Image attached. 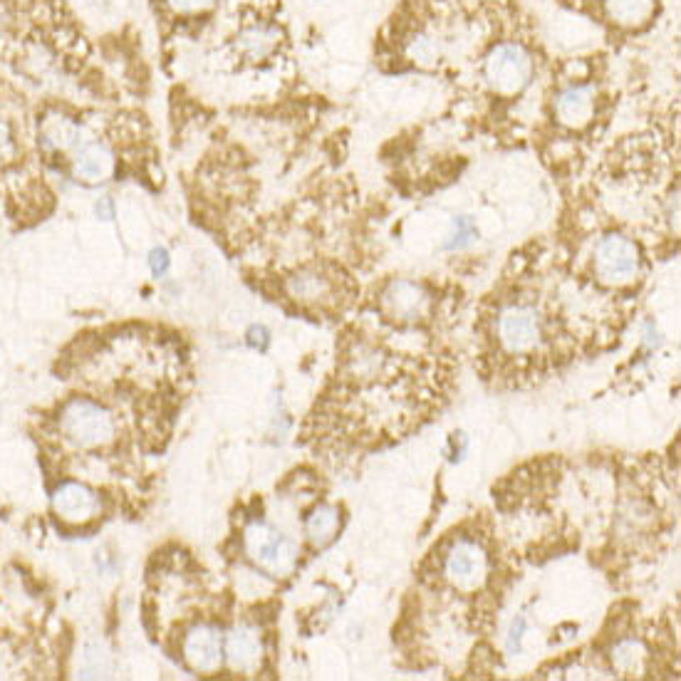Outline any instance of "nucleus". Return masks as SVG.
Here are the masks:
<instances>
[{
    "label": "nucleus",
    "instance_id": "obj_23",
    "mask_svg": "<svg viewBox=\"0 0 681 681\" xmlns=\"http://www.w3.org/2000/svg\"><path fill=\"white\" fill-rule=\"evenodd\" d=\"M149 265H152V273L157 275V278H161V275H164L171 265L169 253H166L164 248H154V251L149 253Z\"/></svg>",
    "mask_w": 681,
    "mask_h": 681
},
{
    "label": "nucleus",
    "instance_id": "obj_3",
    "mask_svg": "<svg viewBox=\"0 0 681 681\" xmlns=\"http://www.w3.org/2000/svg\"><path fill=\"white\" fill-rule=\"evenodd\" d=\"M642 256L632 238L622 233H607L595 248V273L607 285H627L637 278Z\"/></svg>",
    "mask_w": 681,
    "mask_h": 681
},
{
    "label": "nucleus",
    "instance_id": "obj_19",
    "mask_svg": "<svg viewBox=\"0 0 681 681\" xmlns=\"http://www.w3.org/2000/svg\"><path fill=\"white\" fill-rule=\"evenodd\" d=\"M409 57H412L414 62H419V65H434V62L441 57L439 40L429 33L417 35V38L409 43Z\"/></svg>",
    "mask_w": 681,
    "mask_h": 681
},
{
    "label": "nucleus",
    "instance_id": "obj_18",
    "mask_svg": "<svg viewBox=\"0 0 681 681\" xmlns=\"http://www.w3.org/2000/svg\"><path fill=\"white\" fill-rule=\"evenodd\" d=\"M644 662H647V652L634 639H625L612 649V664L625 677H639L644 672Z\"/></svg>",
    "mask_w": 681,
    "mask_h": 681
},
{
    "label": "nucleus",
    "instance_id": "obj_22",
    "mask_svg": "<svg viewBox=\"0 0 681 681\" xmlns=\"http://www.w3.org/2000/svg\"><path fill=\"white\" fill-rule=\"evenodd\" d=\"M13 129H10L8 119L0 117V159H8L13 154Z\"/></svg>",
    "mask_w": 681,
    "mask_h": 681
},
{
    "label": "nucleus",
    "instance_id": "obj_10",
    "mask_svg": "<svg viewBox=\"0 0 681 681\" xmlns=\"http://www.w3.org/2000/svg\"><path fill=\"white\" fill-rule=\"evenodd\" d=\"M384 310L394 317V320H419L421 315L429 308V295L424 293V288L417 283H409V280H397L387 288L382 298Z\"/></svg>",
    "mask_w": 681,
    "mask_h": 681
},
{
    "label": "nucleus",
    "instance_id": "obj_9",
    "mask_svg": "<svg viewBox=\"0 0 681 681\" xmlns=\"http://www.w3.org/2000/svg\"><path fill=\"white\" fill-rule=\"evenodd\" d=\"M595 114V90L590 85H570L555 97V117L570 129L590 124Z\"/></svg>",
    "mask_w": 681,
    "mask_h": 681
},
{
    "label": "nucleus",
    "instance_id": "obj_13",
    "mask_svg": "<svg viewBox=\"0 0 681 681\" xmlns=\"http://www.w3.org/2000/svg\"><path fill=\"white\" fill-rule=\"evenodd\" d=\"M114 171L112 152L100 142L80 144L75 152V176L87 184H100L107 181Z\"/></svg>",
    "mask_w": 681,
    "mask_h": 681
},
{
    "label": "nucleus",
    "instance_id": "obj_20",
    "mask_svg": "<svg viewBox=\"0 0 681 681\" xmlns=\"http://www.w3.org/2000/svg\"><path fill=\"white\" fill-rule=\"evenodd\" d=\"M107 672V654L102 652L100 644H87L85 652H82L80 662V677L92 679V677H105Z\"/></svg>",
    "mask_w": 681,
    "mask_h": 681
},
{
    "label": "nucleus",
    "instance_id": "obj_24",
    "mask_svg": "<svg viewBox=\"0 0 681 681\" xmlns=\"http://www.w3.org/2000/svg\"><path fill=\"white\" fill-rule=\"evenodd\" d=\"M248 345L258 347V350H265V347L270 345V332L265 330L263 325H253L251 330H248Z\"/></svg>",
    "mask_w": 681,
    "mask_h": 681
},
{
    "label": "nucleus",
    "instance_id": "obj_26",
    "mask_svg": "<svg viewBox=\"0 0 681 681\" xmlns=\"http://www.w3.org/2000/svg\"><path fill=\"white\" fill-rule=\"evenodd\" d=\"M95 211H97V216L102 218V221H112V218H114L112 199H100V201H97Z\"/></svg>",
    "mask_w": 681,
    "mask_h": 681
},
{
    "label": "nucleus",
    "instance_id": "obj_7",
    "mask_svg": "<svg viewBox=\"0 0 681 681\" xmlns=\"http://www.w3.org/2000/svg\"><path fill=\"white\" fill-rule=\"evenodd\" d=\"M226 644L221 632L213 625H199L184 639V657L196 672H216L226 657Z\"/></svg>",
    "mask_w": 681,
    "mask_h": 681
},
{
    "label": "nucleus",
    "instance_id": "obj_8",
    "mask_svg": "<svg viewBox=\"0 0 681 681\" xmlns=\"http://www.w3.org/2000/svg\"><path fill=\"white\" fill-rule=\"evenodd\" d=\"M53 508L67 523H85L100 513V496L85 483H60L53 493Z\"/></svg>",
    "mask_w": 681,
    "mask_h": 681
},
{
    "label": "nucleus",
    "instance_id": "obj_25",
    "mask_svg": "<svg viewBox=\"0 0 681 681\" xmlns=\"http://www.w3.org/2000/svg\"><path fill=\"white\" fill-rule=\"evenodd\" d=\"M523 634H525V620L523 617H518V620L511 625V632H508V649H511V652H521Z\"/></svg>",
    "mask_w": 681,
    "mask_h": 681
},
{
    "label": "nucleus",
    "instance_id": "obj_15",
    "mask_svg": "<svg viewBox=\"0 0 681 681\" xmlns=\"http://www.w3.org/2000/svg\"><path fill=\"white\" fill-rule=\"evenodd\" d=\"M288 293L303 303H322L332 295V280L322 270L308 268L288 280Z\"/></svg>",
    "mask_w": 681,
    "mask_h": 681
},
{
    "label": "nucleus",
    "instance_id": "obj_5",
    "mask_svg": "<svg viewBox=\"0 0 681 681\" xmlns=\"http://www.w3.org/2000/svg\"><path fill=\"white\" fill-rule=\"evenodd\" d=\"M444 573L454 582L456 590L473 592L483 585L488 575V555L481 543L469 538H459L449 548L444 558Z\"/></svg>",
    "mask_w": 681,
    "mask_h": 681
},
{
    "label": "nucleus",
    "instance_id": "obj_17",
    "mask_svg": "<svg viewBox=\"0 0 681 681\" xmlns=\"http://www.w3.org/2000/svg\"><path fill=\"white\" fill-rule=\"evenodd\" d=\"M337 528H340V511L335 506H317L305 523V533L317 548H325L337 535Z\"/></svg>",
    "mask_w": 681,
    "mask_h": 681
},
{
    "label": "nucleus",
    "instance_id": "obj_11",
    "mask_svg": "<svg viewBox=\"0 0 681 681\" xmlns=\"http://www.w3.org/2000/svg\"><path fill=\"white\" fill-rule=\"evenodd\" d=\"M38 142L45 152L57 154V152H70L82 144V129L80 124L72 117L60 112L45 114V119L40 122Z\"/></svg>",
    "mask_w": 681,
    "mask_h": 681
},
{
    "label": "nucleus",
    "instance_id": "obj_1",
    "mask_svg": "<svg viewBox=\"0 0 681 681\" xmlns=\"http://www.w3.org/2000/svg\"><path fill=\"white\" fill-rule=\"evenodd\" d=\"M243 540H246V553L251 555L253 563L270 575L290 573L298 560L295 540L265 521L248 525Z\"/></svg>",
    "mask_w": 681,
    "mask_h": 681
},
{
    "label": "nucleus",
    "instance_id": "obj_6",
    "mask_svg": "<svg viewBox=\"0 0 681 681\" xmlns=\"http://www.w3.org/2000/svg\"><path fill=\"white\" fill-rule=\"evenodd\" d=\"M498 335L508 352H530L540 342L543 322L538 313L528 305H513L501 313L498 320Z\"/></svg>",
    "mask_w": 681,
    "mask_h": 681
},
{
    "label": "nucleus",
    "instance_id": "obj_12",
    "mask_svg": "<svg viewBox=\"0 0 681 681\" xmlns=\"http://www.w3.org/2000/svg\"><path fill=\"white\" fill-rule=\"evenodd\" d=\"M226 659L238 672H251L258 667L263 657V642L256 627L241 625L233 629L226 639Z\"/></svg>",
    "mask_w": 681,
    "mask_h": 681
},
{
    "label": "nucleus",
    "instance_id": "obj_21",
    "mask_svg": "<svg viewBox=\"0 0 681 681\" xmlns=\"http://www.w3.org/2000/svg\"><path fill=\"white\" fill-rule=\"evenodd\" d=\"M216 0H164L166 8L176 15H199L213 8Z\"/></svg>",
    "mask_w": 681,
    "mask_h": 681
},
{
    "label": "nucleus",
    "instance_id": "obj_14",
    "mask_svg": "<svg viewBox=\"0 0 681 681\" xmlns=\"http://www.w3.org/2000/svg\"><path fill=\"white\" fill-rule=\"evenodd\" d=\"M280 33L273 25H251L236 35V53L246 60L261 62L278 50Z\"/></svg>",
    "mask_w": 681,
    "mask_h": 681
},
{
    "label": "nucleus",
    "instance_id": "obj_4",
    "mask_svg": "<svg viewBox=\"0 0 681 681\" xmlns=\"http://www.w3.org/2000/svg\"><path fill=\"white\" fill-rule=\"evenodd\" d=\"M486 80L501 95H516L521 92L530 80V72H533V60H530L528 50L521 45H498L491 55H488L486 67Z\"/></svg>",
    "mask_w": 681,
    "mask_h": 681
},
{
    "label": "nucleus",
    "instance_id": "obj_16",
    "mask_svg": "<svg viewBox=\"0 0 681 681\" xmlns=\"http://www.w3.org/2000/svg\"><path fill=\"white\" fill-rule=\"evenodd\" d=\"M657 0H605V10L612 23L622 28H637L647 23L654 13Z\"/></svg>",
    "mask_w": 681,
    "mask_h": 681
},
{
    "label": "nucleus",
    "instance_id": "obj_2",
    "mask_svg": "<svg viewBox=\"0 0 681 681\" xmlns=\"http://www.w3.org/2000/svg\"><path fill=\"white\" fill-rule=\"evenodd\" d=\"M60 429L70 444L80 449H95L114 436V417L100 404L75 399L62 409Z\"/></svg>",
    "mask_w": 681,
    "mask_h": 681
}]
</instances>
